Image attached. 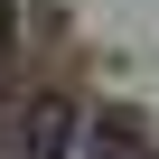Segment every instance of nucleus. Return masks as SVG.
I'll list each match as a JSON object with an SVG mask.
<instances>
[{
	"instance_id": "obj_1",
	"label": "nucleus",
	"mask_w": 159,
	"mask_h": 159,
	"mask_svg": "<svg viewBox=\"0 0 159 159\" xmlns=\"http://www.w3.org/2000/svg\"><path fill=\"white\" fill-rule=\"evenodd\" d=\"M19 150H28V159H66V112H56V103H38V122L19 131Z\"/></svg>"
}]
</instances>
